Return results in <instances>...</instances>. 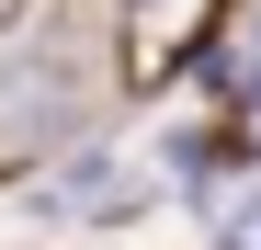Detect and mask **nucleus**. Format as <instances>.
Instances as JSON below:
<instances>
[{"label": "nucleus", "mask_w": 261, "mask_h": 250, "mask_svg": "<svg viewBox=\"0 0 261 250\" xmlns=\"http://www.w3.org/2000/svg\"><path fill=\"white\" fill-rule=\"evenodd\" d=\"M12 12H23V0H0V23H12Z\"/></svg>", "instance_id": "obj_1"}]
</instances>
